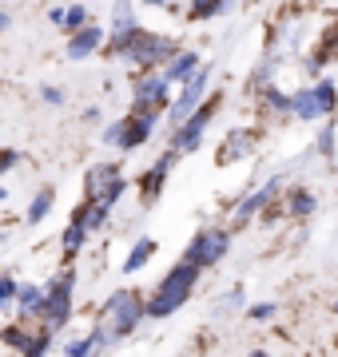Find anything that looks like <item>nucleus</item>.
I'll return each instance as SVG.
<instances>
[{"label": "nucleus", "mask_w": 338, "mask_h": 357, "mask_svg": "<svg viewBox=\"0 0 338 357\" xmlns=\"http://www.w3.org/2000/svg\"><path fill=\"white\" fill-rule=\"evenodd\" d=\"M100 44H104V28H96V24L80 28L76 36H68V60H88Z\"/></svg>", "instance_id": "obj_14"}, {"label": "nucleus", "mask_w": 338, "mask_h": 357, "mask_svg": "<svg viewBox=\"0 0 338 357\" xmlns=\"http://www.w3.org/2000/svg\"><path fill=\"white\" fill-rule=\"evenodd\" d=\"M251 147H255V135L239 128V131H231V135L223 139V147H219V159H223V163H231V159H243V155H247Z\"/></svg>", "instance_id": "obj_18"}, {"label": "nucleus", "mask_w": 338, "mask_h": 357, "mask_svg": "<svg viewBox=\"0 0 338 357\" xmlns=\"http://www.w3.org/2000/svg\"><path fill=\"white\" fill-rule=\"evenodd\" d=\"M335 314H338V306H335Z\"/></svg>", "instance_id": "obj_38"}, {"label": "nucleus", "mask_w": 338, "mask_h": 357, "mask_svg": "<svg viewBox=\"0 0 338 357\" xmlns=\"http://www.w3.org/2000/svg\"><path fill=\"white\" fill-rule=\"evenodd\" d=\"M159 243L156 238H135V246H131V255L124 258V274H135V270H143L152 258H156Z\"/></svg>", "instance_id": "obj_19"}, {"label": "nucleus", "mask_w": 338, "mask_h": 357, "mask_svg": "<svg viewBox=\"0 0 338 357\" xmlns=\"http://www.w3.org/2000/svg\"><path fill=\"white\" fill-rule=\"evenodd\" d=\"M84 243H88V230L80 227V222H68L64 238H60V246H64V258H76L80 250H84Z\"/></svg>", "instance_id": "obj_21"}, {"label": "nucleus", "mask_w": 338, "mask_h": 357, "mask_svg": "<svg viewBox=\"0 0 338 357\" xmlns=\"http://www.w3.org/2000/svg\"><path fill=\"white\" fill-rule=\"evenodd\" d=\"M267 103L279 107V112H291V96H283V91H274V88H267Z\"/></svg>", "instance_id": "obj_28"}, {"label": "nucleus", "mask_w": 338, "mask_h": 357, "mask_svg": "<svg viewBox=\"0 0 338 357\" xmlns=\"http://www.w3.org/2000/svg\"><path fill=\"white\" fill-rule=\"evenodd\" d=\"M271 314H274V306H271V302H259V306H251V314H247V318H251V321H267Z\"/></svg>", "instance_id": "obj_29"}, {"label": "nucleus", "mask_w": 338, "mask_h": 357, "mask_svg": "<svg viewBox=\"0 0 338 357\" xmlns=\"http://www.w3.org/2000/svg\"><path fill=\"white\" fill-rule=\"evenodd\" d=\"M4 199H8V191H4V187H0V203H4Z\"/></svg>", "instance_id": "obj_35"}, {"label": "nucleus", "mask_w": 338, "mask_h": 357, "mask_svg": "<svg viewBox=\"0 0 338 357\" xmlns=\"http://www.w3.org/2000/svg\"><path fill=\"white\" fill-rule=\"evenodd\" d=\"M207 79H211V68L203 64V68L196 72V76H191V79H187V84L179 88V96L171 100V107H168L171 131L183 128V123H187V119H191V115L199 112V107H203V91H207Z\"/></svg>", "instance_id": "obj_7"}, {"label": "nucleus", "mask_w": 338, "mask_h": 357, "mask_svg": "<svg viewBox=\"0 0 338 357\" xmlns=\"http://www.w3.org/2000/svg\"><path fill=\"white\" fill-rule=\"evenodd\" d=\"M4 28H13V13H8V8H0V32H4Z\"/></svg>", "instance_id": "obj_34"}, {"label": "nucleus", "mask_w": 338, "mask_h": 357, "mask_svg": "<svg viewBox=\"0 0 338 357\" xmlns=\"http://www.w3.org/2000/svg\"><path fill=\"white\" fill-rule=\"evenodd\" d=\"M140 321H143V298L135 290H116L112 298H108V306H104V330H108V337H112V342L128 337Z\"/></svg>", "instance_id": "obj_4"}, {"label": "nucleus", "mask_w": 338, "mask_h": 357, "mask_svg": "<svg viewBox=\"0 0 338 357\" xmlns=\"http://www.w3.org/2000/svg\"><path fill=\"white\" fill-rule=\"evenodd\" d=\"M40 100H44V103H64V91L48 84V88H40Z\"/></svg>", "instance_id": "obj_32"}, {"label": "nucleus", "mask_w": 338, "mask_h": 357, "mask_svg": "<svg viewBox=\"0 0 338 357\" xmlns=\"http://www.w3.org/2000/svg\"><path fill=\"white\" fill-rule=\"evenodd\" d=\"M203 270L191 266V262H175V266L168 270V278L159 282L156 290H152V298L143 302V318H171V314H179V306L191 298V290H196V282Z\"/></svg>", "instance_id": "obj_1"}, {"label": "nucleus", "mask_w": 338, "mask_h": 357, "mask_svg": "<svg viewBox=\"0 0 338 357\" xmlns=\"http://www.w3.org/2000/svg\"><path fill=\"white\" fill-rule=\"evenodd\" d=\"M72 294H76V270L68 266V270H60L52 278V286L44 290V314H40L44 333H60L68 321H72Z\"/></svg>", "instance_id": "obj_3"}, {"label": "nucleus", "mask_w": 338, "mask_h": 357, "mask_svg": "<svg viewBox=\"0 0 338 357\" xmlns=\"http://www.w3.org/2000/svg\"><path fill=\"white\" fill-rule=\"evenodd\" d=\"M219 13H227V4H196V8H191L196 20H207V16H219Z\"/></svg>", "instance_id": "obj_26"}, {"label": "nucleus", "mask_w": 338, "mask_h": 357, "mask_svg": "<svg viewBox=\"0 0 338 357\" xmlns=\"http://www.w3.org/2000/svg\"><path fill=\"white\" fill-rule=\"evenodd\" d=\"M16 163H20V151H13V147H4V151H0V171H13Z\"/></svg>", "instance_id": "obj_30"}, {"label": "nucleus", "mask_w": 338, "mask_h": 357, "mask_svg": "<svg viewBox=\"0 0 338 357\" xmlns=\"http://www.w3.org/2000/svg\"><path fill=\"white\" fill-rule=\"evenodd\" d=\"M239 302H243V290H231L227 298H219V302H215V314L223 318V314H227L231 306H239Z\"/></svg>", "instance_id": "obj_27"}, {"label": "nucleus", "mask_w": 338, "mask_h": 357, "mask_svg": "<svg viewBox=\"0 0 338 357\" xmlns=\"http://www.w3.org/2000/svg\"><path fill=\"white\" fill-rule=\"evenodd\" d=\"M68 32H72V36H76L80 28H88V8H84V4H72V8H68Z\"/></svg>", "instance_id": "obj_25"}, {"label": "nucleus", "mask_w": 338, "mask_h": 357, "mask_svg": "<svg viewBox=\"0 0 338 357\" xmlns=\"http://www.w3.org/2000/svg\"><path fill=\"white\" fill-rule=\"evenodd\" d=\"M152 135H156V115H128V119H119L104 131V143H112L119 151H135Z\"/></svg>", "instance_id": "obj_8"}, {"label": "nucleus", "mask_w": 338, "mask_h": 357, "mask_svg": "<svg viewBox=\"0 0 338 357\" xmlns=\"http://www.w3.org/2000/svg\"><path fill=\"white\" fill-rule=\"evenodd\" d=\"M227 246H231V234L223 227H207L199 230L196 238H191V246H187V255H183V262H191V266H215V262H223V255H227Z\"/></svg>", "instance_id": "obj_9"}, {"label": "nucleus", "mask_w": 338, "mask_h": 357, "mask_svg": "<svg viewBox=\"0 0 338 357\" xmlns=\"http://www.w3.org/2000/svg\"><path fill=\"white\" fill-rule=\"evenodd\" d=\"M32 337H36V333H24L20 326H4V330H0V342L8 345V349H20V357H24V349L32 345Z\"/></svg>", "instance_id": "obj_22"}, {"label": "nucleus", "mask_w": 338, "mask_h": 357, "mask_svg": "<svg viewBox=\"0 0 338 357\" xmlns=\"http://www.w3.org/2000/svg\"><path fill=\"white\" fill-rule=\"evenodd\" d=\"M199 68H203V64H199V56H196V52H175V60L168 64L163 79H168V84H187V79L196 76Z\"/></svg>", "instance_id": "obj_16"}, {"label": "nucleus", "mask_w": 338, "mask_h": 357, "mask_svg": "<svg viewBox=\"0 0 338 357\" xmlns=\"http://www.w3.org/2000/svg\"><path fill=\"white\" fill-rule=\"evenodd\" d=\"M48 20H52L56 28H64L68 24V8H60V4H56V8H48Z\"/></svg>", "instance_id": "obj_33"}, {"label": "nucleus", "mask_w": 338, "mask_h": 357, "mask_svg": "<svg viewBox=\"0 0 338 357\" xmlns=\"http://www.w3.org/2000/svg\"><path fill=\"white\" fill-rule=\"evenodd\" d=\"M163 103H168V79L163 76L140 79L135 91H131V107H135V115H156Z\"/></svg>", "instance_id": "obj_11"}, {"label": "nucleus", "mask_w": 338, "mask_h": 357, "mask_svg": "<svg viewBox=\"0 0 338 357\" xmlns=\"http://www.w3.org/2000/svg\"><path fill=\"white\" fill-rule=\"evenodd\" d=\"M16 294H20V282L13 274H0V314L8 306H16Z\"/></svg>", "instance_id": "obj_23"}, {"label": "nucleus", "mask_w": 338, "mask_h": 357, "mask_svg": "<svg viewBox=\"0 0 338 357\" xmlns=\"http://www.w3.org/2000/svg\"><path fill=\"white\" fill-rule=\"evenodd\" d=\"M124 191H128V178L119 175L116 163L88 167V175H84V195H88L91 206H104V211H112V206L124 199Z\"/></svg>", "instance_id": "obj_5"}, {"label": "nucleus", "mask_w": 338, "mask_h": 357, "mask_svg": "<svg viewBox=\"0 0 338 357\" xmlns=\"http://www.w3.org/2000/svg\"><path fill=\"white\" fill-rule=\"evenodd\" d=\"M175 52H179V44L171 36H159V32H152V28H140L135 36H128L124 44H108V56L112 60H124V64H140V68H156L163 64V60H175Z\"/></svg>", "instance_id": "obj_2"}, {"label": "nucleus", "mask_w": 338, "mask_h": 357, "mask_svg": "<svg viewBox=\"0 0 338 357\" xmlns=\"http://www.w3.org/2000/svg\"><path fill=\"white\" fill-rule=\"evenodd\" d=\"M16 318L28 321V318H40L44 314V290L32 286V282H20V294H16Z\"/></svg>", "instance_id": "obj_15"}, {"label": "nucleus", "mask_w": 338, "mask_h": 357, "mask_svg": "<svg viewBox=\"0 0 338 357\" xmlns=\"http://www.w3.org/2000/svg\"><path fill=\"white\" fill-rule=\"evenodd\" d=\"M179 163V155L175 151H163L156 159V163L143 171V178H140V195H143V206H152L159 199V191H163V183H168V175H171V167Z\"/></svg>", "instance_id": "obj_12"}, {"label": "nucleus", "mask_w": 338, "mask_h": 357, "mask_svg": "<svg viewBox=\"0 0 338 357\" xmlns=\"http://www.w3.org/2000/svg\"><path fill=\"white\" fill-rule=\"evenodd\" d=\"M215 107H219L215 100H211V103H203V107H199V112L191 115V119H187L183 128H175V131H171V151H175V155L196 151V147H199V139H203V128H207L211 119H215Z\"/></svg>", "instance_id": "obj_10"}, {"label": "nucleus", "mask_w": 338, "mask_h": 357, "mask_svg": "<svg viewBox=\"0 0 338 357\" xmlns=\"http://www.w3.org/2000/svg\"><path fill=\"white\" fill-rule=\"evenodd\" d=\"M0 243H4V230H0Z\"/></svg>", "instance_id": "obj_37"}, {"label": "nucleus", "mask_w": 338, "mask_h": 357, "mask_svg": "<svg viewBox=\"0 0 338 357\" xmlns=\"http://www.w3.org/2000/svg\"><path fill=\"white\" fill-rule=\"evenodd\" d=\"M338 107V88L330 84V79H323V84H314V88H302L291 96V112L299 115V119H323V115H330Z\"/></svg>", "instance_id": "obj_6"}, {"label": "nucleus", "mask_w": 338, "mask_h": 357, "mask_svg": "<svg viewBox=\"0 0 338 357\" xmlns=\"http://www.w3.org/2000/svg\"><path fill=\"white\" fill-rule=\"evenodd\" d=\"M318 151L323 155L335 151V128H323V135H318Z\"/></svg>", "instance_id": "obj_31"}, {"label": "nucleus", "mask_w": 338, "mask_h": 357, "mask_svg": "<svg viewBox=\"0 0 338 357\" xmlns=\"http://www.w3.org/2000/svg\"><path fill=\"white\" fill-rule=\"evenodd\" d=\"M314 211V195L311 191H295L291 195V218H307Z\"/></svg>", "instance_id": "obj_24"}, {"label": "nucleus", "mask_w": 338, "mask_h": 357, "mask_svg": "<svg viewBox=\"0 0 338 357\" xmlns=\"http://www.w3.org/2000/svg\"><path fill=\"white\" fill-rule=\"evenodd\" d=\"M140 32V20H135V8L131 4H119L116 13H112V40L108 44H124L128 36Z\"/></svg>", "instance_id": "obj_17"}, {"label": "nucleus", "mask_w": 338, "mask_h": 357, "mask_svg": "<svg viewBox=\"0 0 338 357\" xmlns=\"http://www.w3.org/2000/svg\"><path fill=\"white\" fill-rule=\"evenodd\" d=\"M279 187H283L279 178H271V183H263L259 191H251L247 199H243V203L235 206V215H231V218H235V222H247L251 215H259L263 206H267V203H271V199H274V195H279Z\"/></svg>", "instance_id": "obj_13"}, {"label": "nucleus", "mask_w": 338, "mask_h": 357, "mask_svg": "<svg viewBox=\"0 0 338 357\" xmlns=\"http://www.w3.org/2000/svg\"><path fill=\"white\" fill-rule=\"evenodd\" d=\"M251 357H267V354H263V349H255V354H251Z\"/></svg>", "instance_id": "obj_36"}, {"label": "nucleus", "mask_w": 338, "mask_h": 357, "mask_svg": "<svg viewBox=\"0 0 338 357\" xmlns=\"http://www.w3.org/2000/svg\"><path fill=\"white\" fill-rule=\"evenodd\" d=\"M52 203H56V191L52 187H40L36 195H32V203H28V215H24V222H44L48 218V211H52Z\"/></svg>", "instance_id": "obj_20"}]
</instances>
